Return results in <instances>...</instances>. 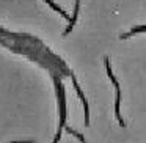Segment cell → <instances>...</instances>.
<instances>
[{"mask_svg": "<svg viewBox=\"0 0 146 143\" xmlns=\"http://www.w3.org/2000/svg\"><path fill=\"white\" fill-rule=\"evenodd\" d=\"M13 143H35V142H32V140H24V142H13Z\"/></svg>", "mask_w": 146, "mask_h": 143, "instance_id": "cell-7", "label": "cell"}, {"mask_svg": "<svg viewBox=\"0 0 146 143\" xmlns=\"http://www.w3.org/2000/svg\"><path fill=\"white\" fill-rule=\"evenodd\" d=\"M119 102H121V90H116V101H115V115H116L118 123L121 124V127H124V126H126V123H124L123 116H121V113H119Z\"/></svg>", "mask_w": 146, "mask_h": 143, "instance_id": "cell-2", "label": "cell"}, {"mask_svg": "<svg viewBox=\"0 0 146 143\" xmlns=\"http://www.w3.org/2000/svg\"><path fill=\"white\" fill-rule=\"evenodd\" d=\"M140 32H146V25H138V27H133L130 32H127V33H123V35H119V39H126V38H129V36H132V35H135V33H140Z\"/></svg>", "mask_w": 146, "mask_h": 143, "instance_id": "cell-4", "label": "cell"}, {"mask_svg": "<svg viewBox=\"0 0 146 143\" xmlns=\"http://www.w3.org/2000/svg\"><path fill=\"white\" fill-rule=\"evenodd\" d=\"M64 129H66V132H69L71 135L77 137V138H79V140H80V142H82V143H85V138H83V135H80L79 132H76V130H74V129H71V127H68V126H64Z\"/></svg>", "mask_w": 146, "mask_h": 143, "instance_id": "cell-6", "label": "cell"}, {"mask_svg": "<svg viewBox=\"0 0 146 143\" xmlns=\"http://www.w3.org/2000/svg\"><path fill=\"white\" fill-rule=\"evenodd\" d=\"M44 2H46V3H49V5H50V7H52V10H55V11H58V13H60V14H61V16H63V17H64V19H68V21H71V17H69V16H68V13H66V11H64V10H61V8H60V7H58V5H57V3H55L54 0H44Z\"/></svg>", "mask_w": 146, "mask_h": 143, "instance_id": "cell-5", "label": "cell"}, {"mask_svg": "<svg viewBox=\"0 0 146 143\" xmlns=\"http://www.w3.org/2000/svg\"><path fill=\"white\" fill-rule=\"evenodd\" d=\"M104 61H105V68H107V74H108V77H110V80L113 82V85H115V90H119V83H118L116 77L113 76V72H111V66H110V61H108V58L105 57V58H104Z\"/></svg>", "mask_w": 146, "mask_h": 143, "instance_id": "cell-3", "label": "cell"}, {"mask_svg": "<svg viewBox=\"0 0 146 143\" xmlns=\"http://www.w3.org/2000/svg\"><path fill=\"white\" fill-rule=\"evenodd\" d=\"M79 10H80V0H76V8H74V14H72V17H71V21H69V25L66 27V30H64V33H63L64 36H68V35L71 33V30L74 29V24H76L77 16H79Z\"/></svg>", "mask_w": 146, "mask_h": 143, "instance_id": "cell-1", "label": "cell"}]
</instances>
